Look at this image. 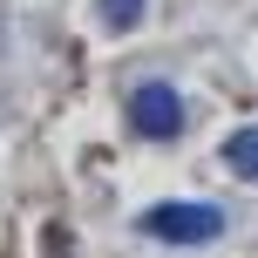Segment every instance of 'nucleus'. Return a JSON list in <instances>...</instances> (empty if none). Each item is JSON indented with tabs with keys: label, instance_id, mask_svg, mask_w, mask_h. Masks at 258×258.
Wrapping results in <instances>:
<instances>
[{
	"label": "nucleus",
	"instance_id": "obj_2",
	"mask_svg": "<svg viewBox=\"0 0 258 258\" xmlns=\"http://www.w3.org/2000/svg\"><path fill=\"white\" fill-rule=\"evenodd\" d=\"M129 122H136V136H150V143L183 136V95L170 89V82H143V89L129 95Z\"/></svg>",
	"mask_w": 258,
	"mask_h": 258
},
{
	"label": "nucleus",
	"instance_id": "obj_4",
	"mask_svg": "<svg viewBox=\"0 0 258 258\" xmlns=\"http://www.w3.org/2000/svg\"><path fill=\"white\" fill-rule=\"evenodd\" d=\"M143 7H150V0H95V14H102L109 34H129V27L143 21Z\"/></svg>",
	"mask_w": 258,
	"mask_h": 258
},
{
	"label": "nucleus",
	"instance_id": "obj_3",
	"mask_svg": "<svg viewBox=\"0 0 258 258\" xmlns=\"http://www.w3.org/2000/svg\"><path fill=\"white\" fill-rule=\"evenodd\" d=\"M224 170L245 177V183H258V122H245V129L224 136Z\"/></svg>",
	"mask_w": 258,
	"mask_h": 258
},
{
	"label": "nucleus",
	"instance_id": "obj_1",
	"mask_svg": "<svg viewBox=\"0 0 258 258\" xmlns=\"http://www.w3.org/2000/svg\"><path fill=\"white\" fill-rule=\"evenodd\" d=\"M136 231L156 238V245H211L224 231V211L218 204H156L136 218Z\"/></svg>",
	"mask_w": 258,
	"mask_h": 258
}]
</instances>
